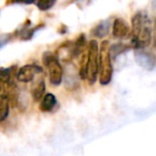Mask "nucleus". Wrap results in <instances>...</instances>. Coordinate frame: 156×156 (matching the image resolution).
I'll return each mask as SVG.
<instances>
[{
  "instance_id": "nucleus-1",
  "label": "nucleus",
  "mask_w": 156,
  "mask_h": 156,
  "mask_svg": "<svg viewBox=\"0 0 156 156\" xmlns=\"http://www.w3.org/2000/svg\"><path fill=\"white\" fill-rule=\"evenodd\" d=\"M153 26L149 15L144 11L137 12L132 18L131 44L135 49L149 47L152 43Z\"/></svg>"
},
{
  "instance_id": "nucleus-2",
  "label": "nucleus",
  "mask_w": 156,
  "mask_h": 156,
  "mask_svg": "<svg viewBox=\"0 0 156 156\" xmlns=\"http://www.w3.org/2000/svg\"><path fill=\"white\" fill-rule=\"evenodd\" d=\"M111 48L108 41H103L100 46V67H99V82L101 85H108L113 78Z\"/></svg>"
},
{
  "instance_id": "nucleus-3",
  "label": "nucleus",
  "mask_w": 156,
  "mask_h": 156,
  "mask_svg": "<svg viewBox=\"0 0 156 156\" xmlns=\"http://www.w3.org/2000/svg\"><path fill=\"white\" fill-rule=\"evenodd\" d=\"M100 67V47L97 41H90L88 43V58L86 65V80L89 84H94L99 76Z\"/></svg>"
},
{
  "instance_id": "nucleus-4",
  "label": "nucleus",
  "mask_w": 156,
  "mask_h": 156,
  "mask_svg": "<svg viewBox=\"0 0 156 156\" xmlns=\"http://www.w3.org/2000/svg\"><path fill=\"white\" fill-rule=\"evenodd\" d=\"M43 62L49 72V81L52 85L58 86L63 81V67L58 61V55L46 52L43 55Z\"/></svg>"
},
{
  "instance_id": "nucleus-5",
  "label": "nucleus",
  "mask_w": 156,
  "mask_h": 156,
  "mask_svg": "<svg viewBox=\"0 0 156 156\" xmlns=\"http://www.w3.org/2000/svg\"><path fill=\"white\" fill-rule=\"evenodd\" d=\"M41 72H43L41 66L35 65V64H28V65H25L21 68H19V70L17 71L16 78L19 82L29 83L32 82L34 80L35 76L37 73H41Z\"/></svg>"
},
{
  "instance_id": "nucleus-6",
  "label": "nucleus",
  "mask_w": 156,
  "mask_h": 156,
  "mask_svg": "<svg viewBox=\"0 0 156 156\" xmlns=\"http://www.w3.org/2000/svg\"><path fill=\"white\" fill-rule=\"evenodd\" d=\"M113 36L117 39L126 38L129 35H131L132 29H129V26L123 18H116L113 23Z\"/></svg>"
},
{
  "instance_id": "nucleus-7",
  "label": "nucleus",
  "mask_w": 156,
  "mask_h": 156,
  "mask_svg": "<svg viewBox=\"0 0 156 156\" xmlns=\"http://www.w3.org/2000/svg\"><path fill=\"white\" fill-rule=\"evenodd\" d=\"M136 61L137 63H139L142 67L146 68H153L156 63V58L151 52L144 51V49L137 50L135 53Z\"/></svg>"
},
{
  "instance_id": "nucleus-8",
  "label": "nucleus",
  "mask_w": 156,
  "mask_h": 156,
  "mask_svg": "<svg viewBox=\"0 0 156 156\" xmlns=\"http://www.w3.org/2000/svg\"><path fill=\"white\" fill-rule=\"evenodd\" d=\"M58 104V100H56V97L54 96L52 93H48L44 96L43 100L41 101V104H39V109H41L43 113H50L54 109V107Z\"/></svg>"
},
{
  "instance_id": "nucleus-9",
  "label": "nucleus",
  "mask_w": 156,
  "mask_h": 156,
  "mask_svg": "<svg viewBox=\"0 0 156 156\" xmlns=\"http://www.w3.org/2000/svg\"><path fill=\"white\" fill-rule=\"evenodd\" d=\"M10 113V99L6 94L0 96V122H3Z\"/></svg>"
},
{
  "instance_id": "nucleus-10",
  "label": "nucleus",
  "mask_w": 156,
  "mask_h": 156,
  "mask_svg": "<svg viewBox=\"0 0 156 156\" xmlns=\"http://www.w3.org/2000/svg\"><path fill=\"white\" fill-rule=\"evenodd\" d=\"M45 90H46V84L43 80L38 81L36 84L33 86V88L31 89V94L32 98L35 102H38V101L43 100L44 96H45Z\"/></svg>"
},
{
  "instance_id": "nucleus-11",
  "label": "nucleus",
  "mask_w": 156,
  "mask_h": 156,
  "mask_svg": "<svg viewBox=\"0 0 156 156\" xmlns=\"http://www.w3.org/2000/svg\"><path fill=\"white\" fill-rule=\"evenodd\" d=\"M109 30V25L107 21H102V23H98L96 27L91 30V34L94 36L98 37V38H103L105 35L108 33Z\"/></svg>"
},
{
  "instance_id": "nucleus-12",
  "label": "nucleus",
  "mask_w": 156,
  "mask_h": 156,
  "mask_svg": "<svg viewBox=\"0 0 156 156\" xmlns=\"http://www.w3.org/2000/svg\"><path fill=\"white\" fill-rule=\"evenodd\" d=\"M13 68L14 67H11V68L0 67V82H1L2 84H10L11 83Z\"/></svg>"
},
{
  "instance_id": "nucleus-13",
  "label": "nucleus",
  "mask_w": 156,
  "mask_h": 156,
  "mask_svg": "<svg viewBox=\"0 0 156 156\" xmlns=\"http://www.w3.org/2000/svg\"><path fill=\"white\" fill-rule=\"evenodd\" d=\"M56 0H37V8L41 11H48L55 4Z\"/></svg>"
},
{
  "instance_id": "nucleus-14",
  "label": "nucleus",
  "mask_w": 156,
  "mask_h": 156,
  "mask_svg": "<svg viewBox=\"0 0 156 156\" xmlns=\"http://www.w3.org/2000/svg\"><path fill=\"white\" fill-rule=\"evenodd\" d=\"M35 0H9L8 3H25V4H31Z\"/></svg>"
},
{
  "instance_id": "nucleus-15",
  "label": "nucleus",
  "mask_w": 156,
  "mask_h": 156,
  "mask_svg": "<svg viewBox=\"0 0 156 156\" xmlns=\"http://www.w3.org/2000/svg\"><path fill=\"white\" fill-rule=\"evenodd\" d=\"M153 44H154V47L156 48V19L154 23V27H153Z\"/></svg>"
},
{
  "instance_id": "nucleus-16",
  "label": "nucleus",
  "mask_w": 156,
  "mask_h": 156,
  "mask_svg": "<svg viewBox=\"0 0 156 156\" xmlns=\"http://www.w3.org/2000/svg\"><path fill=\"white\" fill-rule=\"evenodd\" d=\"M2 87H3V84L0 82V94H1V91H2ZM0 96H1V94H0Z\"/></svg>"
}]
</instances>
